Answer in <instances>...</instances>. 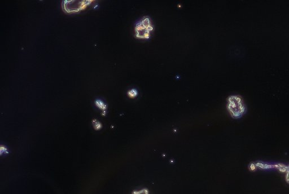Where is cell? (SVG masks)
<instances>
[{
  "label": "cell",
  "mask_w": 289,
  "mask_h": 194,
  "mask_svg": "<svg viewBox=\"0 0 289 194\" xmlns=\"http://www.w3.org/2000/svg\"><path fill=\"white\" fill-rule=\"evenodd\" d=\"M95 104L99 109H100L101 110H102V115L105 116L106 114L107 108V104H105L103 101L101 100V99H97L95 101Z\"/></svg>",
  "instance_id": "obj_3"
},
{
  "label": "cell",
  "mask_w": 289,
  "mask_h": 194,
  "mask_svg": "<svg viewBox=\"0 0 289 194\" xmlns=\"http://www.w3.org/2000/svg\"><path fill=\"white\" fill-rule=\"evenodd\" d=\"M227 108L232 116L234 118L240 117L244 112V107L240 98L235 95L228 98Z\"/></svg>",
  "instance_id": "obj_2"
},
{
  "label": "cell",
  "mask_w": 289,
  "mask_h": 194,
  "mask_svg": "<svg viewBox=\"0 0 289 194\" xmlns=\"http://www.w3.org/2000/svg\"><path fill=\"white\" fill-rule=\"evenodd\" d=\"M3 153H7V149L5 147H4L3 146L1 145V155Z\"/></svg>",
  "instance_id": "obj_7"
},
{
  "label": "cell",
  "mask_w": 289,
  "mask_h": 194,
  "mask_svg": "<svg viewBox=\"0 0 289 194\" xmlns=\"http://www.w3.org/2000/svg\"><path fill=\"white\" fill-rule=\"evenodd\" d=\"M138 93H138L137 90L136 89H134V88L130 89L127 92V94H128V97L131 98H134L137 97V95H138Z\"/></svg>",
  "instance_id": "obj_5"
},
{
  "label": "cell",
  "mask_w": 289,
  "mask_h": 194,
  "mask_svg": "<svg viewBox=\"0 0 289 194\" xmlns=\"http://www.w3.org/2000/svg\"><path fill=\"white\" fill-rule=\"evenodd\" d=\"M132 194H149V191L147 188H144L139 190L134 191Z\"/></svg>",
  "instance_id": "obj_6"
},
{
  "label": "cell",
  "mask_w": 289,
  "mask_h": 194,
  "mask_svg": "<svg viewBox=\"0 0 289 194\" xmlns=\"http://www.w3.org/2000/svg\"><path fill=\"white\" fill-rule=\"evenodd\" d=\"M92 125L93 126V128L96 130H101L102 128V125L101 122L98 121L97 119H93L92 121Z\"/></svg>",
  "instance_id": "obj_4"
},
{
  "label": "cell",
  "mask_w": 289,
  "mask_h": 194,
  "mask_svg": "<svg viewBox=\"0 0 289 194\" xmlns=\"http://www.w3.org/2000/svg\"><path fill=\"white\" fill-rule=\"evenodd\" d=\"M153 24L151 17L145 15L137 21L135 26V36L140 39H148L151 32L153 31Z\"/></svg>",
  "instance_id": "obj_1"
}]
</instances>
